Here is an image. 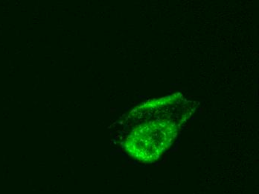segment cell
<instances>
[{"label": "cell", "instance_id": "obj_1", "mask_svg": "<svg viewBox=\"0 0 259 194\" xmlns=\"http://www.w3.org/2000/svg\"><path fill=\"white\" fill-rule=\"evenodd\" d=\"M179 125L173 120H153L137 126L124 143L127 152L139 160L152 163L171 146Z\"/></svg>", "mask_w": 259, "mask_h": 194}]
</instances>
